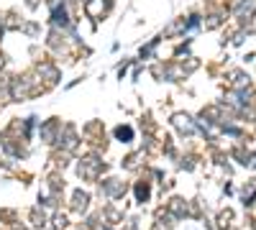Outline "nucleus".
<instances>
[{
    "label": "nucleus",
    "instance_id": "1",
    "mask_svg": "<svg viewBox=\"0 0 256 230\" xmlns=\"http://www.w3.org/2000/svg\"><path fill=\"white\" fill-rule=\"evenodd\" d=\"M116 136H118V138H131V128H118Z\"/></svg>",
    "mask_w": 256,
    "mask_h": 230
}]
</instances>
